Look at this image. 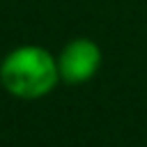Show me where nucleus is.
I'll use <instances>...</instances> for the list:
<instances>
[{
	"mask_svg": "<svg viewBox=\"0 0 147 147\" xmlns=\"http://www.w3.org/2000/svg\"><path fill=\"white\" fill-rule=\"evenodd\" d=\"M60 80L57 57L41 46H18L9 51L0 64L2 87L18 99H41Z\"/></svg>",
	"mask_w": 147,
	"mask_h": 147,
	"instance_id": "f257e3e1",
	"label": "nucleus"
},
{
	"mask_svg": "<svg viewBox=\"0 0 147 147\" xmlns=\"http://www.w3.org/2000/svg\"><path fill=\"white\" fill-rule=\"evenodd\" d=\"M99 67H101V48L96 41H92L87 37L71 39L69 44H64V48L57 55L60 80H64L69 85L87 83L90 78L96 76Z\"/></svg>",
	"mask_w": 147,
	"mask_h": 147,
	"instance_id": "f03ea898",
	"label": "nucleus"
}]
</instances>
